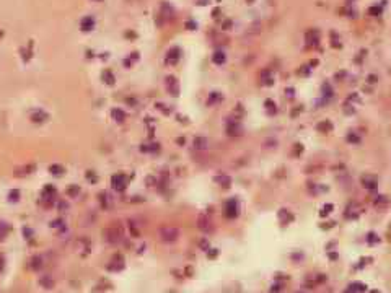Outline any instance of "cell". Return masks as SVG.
I'll return each mask as SVG.
<instances>
[{"label":"cell","instance_id":"cell-15","mask_svg":"<svg viewBox=\"0 0 391 293\" xmlns=\"http://www.w3.org/2000/svg\"><path fill=\"white\" fill-rule=\"evenodd\" d=\"M51 171H54V174H60V171H62V168H60V166H57V164H54V166H51Z\"/></svg>","mask_w":391,"mask_h":293},{"label":"cell","instance_id":"cell-5","mask_svg":"<svg viewBox=\"0 0 391 293\" xmlns=\"http://www.w3.org/2000/svg\"><path fill=\"white\" fill-rule=\"evenodd\" d=\"M307 41L310 42V44H315V46H316V44H318V41H319V34H318V31H316V30L308 31V33H307Z\"/></svg>","mask_w":391,"mask_h":293},{"label":"cell","instance_id":"cell-4","mask_svg":"<svg viewBox=\"0 0 391 293\" xmlns=\"http://www.w3.org/2000/svg\"><path fill=\"white\" fill-rule=\"evenodd\" d=\"M207 146H209V142H207V139H204V137H197V139H194V148H197V150H205Z\"/></svg>","mask_w":391,"mask_h":293},{"label":"cell","instance_id":"cell-19","mask_svg":"<svg viewBox=\"0 0 391 293\" xmlns=\"http://www.w3.org/2000/svg\"><path fill=\"white\" fill-rule=\"evenodd\" d=\"M370 80V83H375V80H376V77H373V75H371V77L368 78Z\"/></svg>","mask_w":391,"mask_h":293},{"label":"cell","instance_id":"cell-11","mask_svg":"<svg viewBox=\"0 0 391 293\" xmlns=\"http://www.w3.org/2000/svg\"><path fill=\"white\" fill-rule=\"evenodd\" d=\"M236 215V205H235V200L228 202V215Z\"/></svg>","mask_w":391,"mask_h":293},{"label":"cell","instance_id":"cell-16","mask_svg":"<svg viewBox=\"0 0 391 293\" xmlns=\"http://www.w3.org/2000/svg\"><path fill=\"white\" fill-rule=\"evenodd\" d=\"M329 210H332V205H331V204L324 205V207H323V212H321V214H323V215H324V214L328 215V214H329Z\"/></svg>","mask_w":391,"mask_h":293},{"label":"cell","instance_id":"cell-9","mask_svg":"<svg viewBox=\"0 0 391 293\" xmlns=\"http://www.w3.org/2000/svg\"><path fill=\"white\" fill-rule=\"evenodd\" d=\"M269 75H271L269 70L262 72V78H264V83H266V85H272V82H274V78H269Z\"/></svg>","mask_w":391,"mask_h":293},{"label":"cell","instance_id":"cell-7","mask_svg":"<svg viewBox=\"0 0 391 293\" xmlns=\"http://www.w3.org/2000/svg\"><path fill=\"white\" fill-rule=\"evenodd\" d=\"M212 60H214L215 64H223L225 62V54L223 52H215L214 57H212Z\"/></svg>","mask_w":391,"mask_h":293},{"label":"cell","instance_id":"cell-3","mask_svg":"<svg viewBox=\"0 0 391 293\" xmlns=\"http://www.w3.org/2000/svg\"><path fill=\"white\" fill-rule=\"evenodd\" d=\"M178 54H180V49H178V47H173V49L168 52L166 62H168V64H176L178 59H180V55H178Z\"/></svg>","mask_w":391,"mask_h":293},{"label":"cell","instance_id":"cell-8","mask_svg":"<svg viewBox=\"0 0 391 293\" xmlns=\"http://www.w3.org/2000/svg\"><path fill=\"white\" fill-rule=\"evenodd\" d=\"M347 142H349V143H359L360 142V137L355 134V132H350L349 135H347Z\"/></svg>","mask_w":391,"mask_h":293},{"label":"cell","instance_id":"cell-14","mask_svg":"<svg viewBox=\"0 0 391 293\" xmlns=\"http://www.w3.org/2000/svg\"><path fill=\"white\" fill-rule=\"evenodd\" d=\"M266 106H267V109H269V111H272V109L275 111V103H272L271 100H267V101H266Z\"/></svg>","mask_w":391,"mask_h":293},{"label":"cell","instance_id":"cell-17","mask_svg":"<svg viewBox=\"0 0 391 293\" xmlns=\"http://www.w3.org/2000/svg\"><path fill=\"white\" fill-rule=\"evenodd\" d=\"M370 13H371V15H378V13H380V8H378V7L370 8Z\"/></svg>","mask_w":391,"mask_h":293},{"label":"cell","instance_id":"cell-12","mask_svg":"<svg viewBox=\"0 0 391 293\" xmlns=\"http://www.w3.org/2000/svg\"><path fill=\"white\" fill-rule=\"evenodd\" d=\"M217 181H219L220 184H223V187H228L230 186V178H227V176H222V178H217Z\"/></svg>","mask_w":391,"mask_h":293},{"label":"cell","instance_id":"cell-10","mask_svg":"<svg viewBox=\"0 0 391 293\" xmlns=\"http://www.w3.org/2000/svg\"><path fill=\"white\" fill-rule=\"evenodd\" d=\"M112 116H114V117H116V119H119V122H122V121H124V119H126V116H124V112H122V111H121V109H117V111H116V109H114V111H112Z\"/></svg>","mask_w":391,"mask_h":293},{"label":"cell","instance_id":"cell-1","mask_svg":"<svg viewBox=\"0 0 391 293\" xmlns=\"http://www.w3.org/2000/svg\"><path fill=\"white\" fill-rule=\"evenodd\" d=\"M112 184H114V187L124 189L126 184H127V178L124 176V174H117V176L112 178Z\"/></svg>","mask_w":391,"mask_h":293},{"label":"cell","instance_id":"cell-6","mask_svg":"<svg viewBox=\"0 0 391 293\" xmlns=\"http://www.w3.org/2000/svg\"><path fill=\"white\" fill-rule=\"evenodd\" d=\"M318 130H321V132H324V134H326V132H331L332 130V124L329 121H321L318 124Z\"/></svg>","mask_w":391,"mask_h":293},{"label":"cell","instance_id":"cell-13","mask_svg":"<svg viewBox=\"0 0 391 293\" xmlns=\"http://www.w3.org/2000/svg\"><path fill=\"white\" fill-rule=\"evenodd\" d=\"M219 100H222V96H220L219 93H212V96H210V101H209V104H214L215 101H219Z\"/></svg>","mask_w":391,"mask_h":293},{"label":"cell","instance_id":"cell-18","mask_svg":"<svg viewBox=\"0 0 391 293\" xmlns=\"http://www.w3.org/2000/svg\"><path fill=\"white\" fill-rule=\"evenodd\" d=\"M285 93H289V96H293V88H289V90H285Z\"/></svg>","mask_w":391,"mask_h":293},{"label":"cell","instance_id":"cell-2","mask_svg":"<svg viewBox=\"0 0 391 293\" xmlns=\"http://www.w3.org/2000/svg\"><path fill=\"white\" fill-rule=\"evenodd\" d=\"M362 184H364V187H367V189H375L376 179H375V176H370V174H367V176L362 178Z\"/></svg>","mask_w":391,"mask_h":293}]
</instances>
